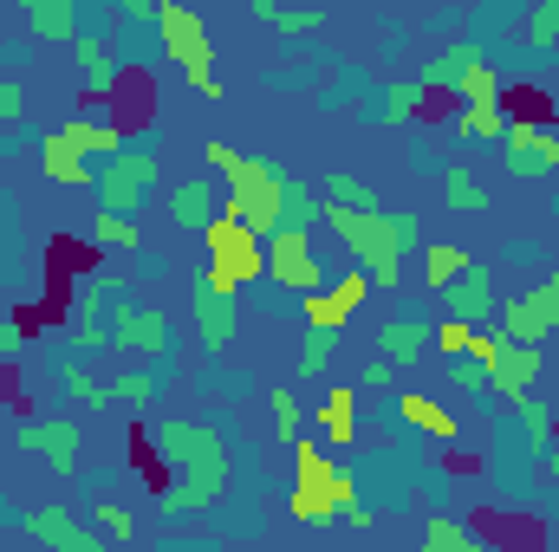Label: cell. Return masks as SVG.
I'll return each mask as SVG.
<instances>
[{"label": "cell", "instance_id": "1", "mask_svg": "<svg viewBox=\"0 0 559 552\" xmlns=\"http://www.w3.org/2000/svg\"><path fill=\"white\" fill-rule=\"evenodd\" d=\"M150 448L163 455L169 475H156V507L169 520H189V514H209L222 494H228V442L195 422V416H163L150 422Z\"/></svg>", "mask_w": 559, "mask_h": 552}, {"label": "cell", "instance_id": "2", "mask_svg": "<svg viewBox=\"0 0 559 552\" xmlns=\"http://www.w3.org/2000/svg\"><path fill=\"white\" fill-rule=\"evenodd\" d=\"M319 221L345 241V254L358 261V274H371L378 292H397V286H404V254L423 248V215L417 208L352 215V208H325V202H319Z\"/></svg>", "mask_w": 559, "mask_h": 552}, {"label": "cell", "instance_id": "3", "mask_svg": "<svg viewBox=\"0 0 559 552\" xmlns=\"http://www.w3.org/2000/svg\"><path fill=\"white\" fill-rule=\"evenodd\" d=\"M358 475L352 468H332L325 442L319 435H299L293 442V488H286V514L299 527H332L345 514H358Z\"/></svg>", "mask_w": 559, "mask_h": 552}, {"label": "cell", "instance_id": "4", "mask_svg": "<svg viewBox=\"0 0 559 552\" xmlns=\"http://www.w3.org/2000/svg\"><path fill=\"white\" fill-rule=\"evenodd\" d=\"M150 26H156V46H163V59L182 72V85H189L195 98L222 105V72H215V33H209V20H202L195 7H176V0H163Z\"/></svg>", "mask_w": 559, "mask_h": 552}, {"label": "cell", "instance_id": "5", "mask_svg": "<svg viewBox=\"0 0 559 552\" xmlns=\"http://www.w3.org/2000/svg\"><path fill=\"white\" fill-rule=\"evenodd\" d=\"M202 248H209V267H202V279L215 286V292H241V286H254V279H267V241L254 235V228H241L228 208L202 228Z\"/></svg>", "mask_w": 559, "mask_h": 552}, {"label": "cell", "instance_id": "6", "mask_svg": "<svg viewBox=\"0 0 559 552\" xmlns=\"http://www.w3.org/2000/svg\"><path fill=\"white\" fill-rule=\"evenodd\" d=\"M280 163H261V156H241L235 163V176H228V215L241 221V228H254L261 241H274L280 235Z\"/></svg>", "mask_w": 559, "mask_h": 552}, {"label": "cell", "instance_id": "7", "mask_svg": "<svg viewBox=\"0 0 559 552\" xmlns=\"http://www.w3.org/2000/svg\"><path fill=\"white\" fill-rule=\"evenodd\" d=\"M495 332H501L508 345H527V351H540V345L559 332V279H540V286L514 292V299L495 312Z\"/></svg>", "mask_w": 559, "mask_h": 552}, {"label": "cell", "instance_id": "8", "mask_svg": "<svg viewBox=\"0 0 559 552\" xmlns=\"http://www.w3.org/2000/svg\"><path fill=\"white\" fill-rule=\"evenodd\" d=\"M150 182H156V156L124 143V156H111V163L98 169V215H124V221H138Z\"/></svg>", "mask_w": 559, "mask_h": 552}, {"label": "cell", "instance_id": "9", "mask_svg": "<svg viewBox=\"0 0 559 552\" xmlns=\"http://www.w3.org/2000/svg\"><path fill=\"white\" fill-rule=\"evenodd\" d=\"M501 163L514 182H547L559 169V131L554 124H534V118H508V137H501Z\"/></svg>", "mask_w": 559, "mask_h": 552}, {"label": "cell", "instance_id": "10", "mask_svg": "<svg viewBox=\"0 0 559 552\" xmlns=\"http://www.w3.org/2000/svg\"><path fill=\"white\" fill-rule=\"evenodd\" d=\"M13 442L26 448V455H46V468L52 475H79V455H85V429L72 422V416H39V422H20L13 429Z\"/></svg>", "mask_w": 559, "mask_h": 552}, {"label": "cell", "instance_id": "11", "mask_svg": "<svg viewBox=\"0 0 559 552\" xmlns=\"http://www.w3.org/2000/svg\"><path fill=\"white\" fill-rule=\"evenodd\" d=\"M20 527L39 540L46 552H111V540L105 533H92L72 507H59V501H39V507H26L20 514Z\"/></svg>", "mask_w": 559, "mask_h": 552}, {"label": "cell", "instance_id": "12", "mask_svg": "<svg viewBox=\"0 0 559 552\" xmlns=\"http://www.w3.org/2000/svg\"><path fill=\"white\" fill-rule=\"evenodd\" d=\"M267 279H274L280 292H299V299L325 292L319 254H312V235H293V228H280L274 241H267Z\"/></svg>", "mask_w": 559, "mask_h": 552}, {"label": "cell", "instance_id": "13", "mask_svg": "<svg viewBox=\"0 0 559 552\" xmlns=\"http://www.w3.org/2000/svg\"><path fill=\"white\" fill-rule=\"evenodd\" d=\"M111 345L118 351H143V358H169V319L156 305H143L131 292L111 299Z\"/></svg>", "mask_w": 559, "mask_h": 552}, {"label": "cell", "instance_id": "14", "mask_svg": "<svg viewBox=\"0 0 559 552\" xmlns=\"http://www.w3.org/2000/svg\"><path fill=\"white\" fill-rule=\"evenodd\" d=\"M189 312H195V338H202V351L222 358V351L235 345V332H241V305L195 274V286H189Z\"/></svg>", "mask_w": 559, "mask_h": 552}, {"label": "cell", "instance_id": "15", "mask_svg": "<svg viewBox=\"0 0 559 552\" xmlns=\"http://www.w3.org/2000/svg\"><path fill=\"white\" fill-rule=\"evenodd\" d=\"M72 65H79V92H85V105H105V98L118 92V79H124V59H118L98 33H85V39L72 46Z\"/></svg>", "mask_w": 559, "mask_h": 552}, {"label": "cell", "instance_id": "16", "mask_svg": "<svg viewBox=\"0 0 559 552\" xmlns=\"http://www.w3.org/2000/svg\"><path fill=\"white\" fill-rule=\"evenodd\" d=\"M488 312H501V299H495V279H488V267L475 261L468 274L455 279L449 292H442V319H462V325H488Z\"/></svg>", "mask_w": 559, "mask_h": 552}, {"label": "cell", "instance_id": "17", "mask_svg": "<svg viewBox=\"0 0 559 552\" xmlns=\"http://www.w3.org/2000/svg\"><path fill=\"white\" fill-rule=\"evenodd\" d=\"M306 416H312V429H319L325 448H352L358 442V384H332L319 397V410H306Z\"/></svg>", "mask_w": 559, "mask_h": 552}, {"label": "cell", "instance_id": "18", "mask_svg": "<svg viewBox=\"0 0 559 552\" xmlns=\"http://www.w3.org/2000/svg\"><path fill=\"white\" fill-rule=\"evenodd\" d=\"M26 33L39 46H79L85 39V13L72 0H26Z\"/></svg>", "mask_w": 559, "mask_h": 552}, {"label": "cell", "instance_id": "19", "mask_svg": "<svg viewBox=\"0 0 559 552\" xmlns=\"http://www.w3.org/2000/svg\"><path fill=\"white\" fill-rule=\"evenodd\" d=\"M215 215H222V189H215L209 176H189V182H176V189H169V221H176V228L202 235Z\"/></svg>", "mask_w": 559, "mask_h": 552}, {"label": "cell", "instance_id": "20", "mask_svg": "<svg viewBox=\"0 0 559 552\" xmlns=\"http://www.w3.org/2000/svg\"><path fill=\"white\" fill-rule=\"evenodd\" d=\"M397 416H404V429L423 435V442H462V422L442 410L436 397H423V391H397Z\"/></svg>", "mask_w": 559, "mask_h": 552}, {"label": "cell", "instance_id": "21", "mask_svg": "<svg viewBox=\"0 0 559 552\" xmlns=\"http://www.w3.org/2000/svg\"><path fill=\"white\" fill-rule=\"evenodd\" d=\"M39 176H46L52 189H92V182H98V176H92V163L59 137V131H46V137H39Z\"/></svg>", "mask_w": 559, "mask_h": 552}, {"label": "cell", "instance_id": "22", "mask_svg": "<svg viewBox=\"0 0 559 552\" xmlns=\"http://www.w3.org/2000/svg\"><path fill=\"white\" fill-rule=\"evenodd\" d=\"M429 325H436V319H384V325H378V358H384L391 371H411L423 358V345H429Z\"/></svg>", "mask_w": 559, "mask_h": 552}, {"label": "cell", "instance_id": "23", "mask_svg": "<svg viewBox=\"0 0 559 552\" xmlns=\"http://www.w3.org/2000/svg\"><path fill=\"white\" fill-rule=\"evenodd\" d=\"M455 105H501V79L481 46L462 39V72H455Z\"/></svg>", "mask_w": 559, "mask_h": 552}, {"label": "cell", "instance_id": "24", "mask_svg": "<svg viewBox=\"0 0 559 552\" xmlns=\"http://www.w3.org/2000/svg\"><path fill=\"white\" fill-rule=\"evenodd\" d=\"M534 384H540V351L508 345V351H501V364H495V397L527 404V397H534Z\"/></svg>", "mask_w": 559, "mask_h": 552}, {"label": "cell", "instance_id": "25", "mask_svg": "<svg viewBox=\"0 0 559 552\" xmlns=\"http://www.w3.org/2000/svg\"><path fill=\"white\" fill-rule=\"evenodd\" d=\"M59 137L72 143L79 156H105V163H111V156H124V131H118V124H105V118H85V111H79V118H66V124H59Z\"/></svg>", "mask_w": 559, "mask_h": 552}, {"label": "cell", "instance_id": "26", "mask_svg": "<svg viewBox=\"0 0 559 552\" xmlns=\"http://www.w3.org/2000/svg\"><path fill=\"white\" fill-rule=\"evenodd\" d=\"M468 267H475V254H468V248H455V241H429L417 274H423V286H429V292H449V286L468 274Z\"/></svg>", "mask_w": 559, "mask_h": 552}, {"label": "cell", "instance_id": "27", "mask_svg": "<svg viewBox=\"0 0 559 552\" xmlns=\"http://www.w3.org/2000/svg\"><path fill=\"white\" fill-rule=\"evenodd\" d=\"M319 202H325V208H352V215H378V208H384L378 189H371L365 176H345V169H332V176L319 182Z\"/></svg>", "mask_w": 559, "mask_h": 552}, {"label": "cell", "instance_id": "28", "mask_svg": "<svg viewBox=\"0 0 559 552\" xmlns=\"http://www.w3.org/2000/svg\"><path fill=\"white\" fill-rule=\"evenodd\" d=\"M312 221H319V189H306V182L286 169V176H280V228L312 235Z\"/></svg>", "mask_w": 559, "mask_h": 552}, {"label": "cell", "instance_id": "29", "mask_svg": "<svg viewBox=\"0 0 559 552\" xmlns=\"http://www.w3.org/2000/svg\"><path fill=\"white\" fill-rule=\"evenodd\" d=\"M384 131H397V124H411V118H423V85L417 79H391L384 92H378V111H371Z\"/></svg>", "mask_w": 559, "mask_h": 552}, {"label": "cell", "instance_id": "30", "mask_svg": "<svg viewBox=\"0 0 559 552\" xmlns=\"http://www.w3.org/2000/svg\"><path fill=\"white\" fill-rule=\"evenodd\" d=\"M455 137L468 143H501L508 137V105H455Z\"/></svg>", "mask_w": 559, "mask_h": 552}, {"label": "cell", "instance_id": "31", "mask_svg": "<svg viewBox=\"0 0 559 552\" xmlns=\"http://www.w3.org/2000/svg\"><path fill=\"white\" fill-rule=\"evenodd\" d=\"M92 248L98 254H143V228L124 215H92Z\"/></svg>", "mask_w": 559, "mask_h": 552}, {"label": "cell", "instance_id": "32", "mask_svg": "<svg viewBox=\"0 0 559 552\" xmlns=\"http://www.w3.org/2000/svg\"><path fill=\"white\" fill-rule=\"evenodd\" d=\"M417 552H488V547H481V540H475L462 520H449V514H429V520H423V547H417Z\"/></svg>", "mask_w": 559, "mask_h": 552}, {"label": "cell", "instance_id": "33", "mask_svg": "<svg viewBox=\"0 0 559 552\" xmlns=\"http://www.w3.org/2000/svg\"><path fill=\"white\" fill-rule=\"evenodd\" d=\"M442 202H449L455 215H481V208H488V189H481L462 163H449V169H442Z\"/></svg>", "mask_w": 559, "mask_h": 552}, {"label": "cell", "instance_id": "34", "mask_svg": "<svg viewBox=\"0 0 559 552\" xmlns=\"http://www.w3.org/2000/svg\"><path fill=\"white\" fill-rule=\"evenodd\" d=\"M254 20L280 26V33H319L325 26V7H274V0H254Z\"/></svg>", "mask_w": 559, "mask_h": 552}, {"label": "cell", "instance_id": "35", "mask_svg": "<svg viewBox=\"0 0 559 552\" xmlns=\"http://www.w3.org/2000/svg\"><path fill=\"white\" fill-rule=\"evenodd\" d=\"M521 429H527V448L547 455V448L559 442V410L547 404V397H527V404H521Z\"/></svg>", "mask_w": 559, "mask_h": 552}, {"label": "cell", "instance_id": "36", "mask_svg": "<svg viewBox=\"0 0 559 552\" xmlns=\"http://www.w3.org/2000/svg\"><path fill=\"white\" fill-rule=\"evenodd\" d=\"M59 384H66V391H72V397H79L85 410H105V404H111V384H98V377H92L85 364H72V351L59 358Z\"/></svg>", "mask_w": 559, "mask_h": 552}, {"label": "cell", "instance_id": "37", "mask_svg": "<svg viewBox=\"0 0 559 552\" xmlns=\"http://www.w3.org/2000/svg\"><path fill=\"white\" fill-rule=\"evenodd\" d=\"M156 384H163L156 371H138V364H131V371H118V384H111V404H131V410H150V404H156Z\"/></svg>", "mask_w": 559, "mask_h": 552}, {"label": "cell", "instance_id": "38", "mask_svg": "<svg viewBox=\"0 0 559 552\" xmlns=\"http://www.w3.org/2000/svg\"><path fill=\"white\" fill-rule=\"evenodd\" d=\"M371 292H378V286H371V274H358V267L332 279V305H338L345 319H352V312H365V305H371Z\"/></svg>", "mask_w": 559, "mask_h": 552}, {"label": "cell", "instance_id": "39", "mask_svg": "<svg viewBox=\"0 0 559 552\" xmlns=\"http://www.w3.org/2000/svg\"><path fill=\"white\" fill-rule=\"evenodd\" d=\"M332 351H338V338L306 332V338H299V364H293V371H299V377H325V371H332Z\"/></svg>", "mask_w": 559, "mask_h": 552}, {"label": "cell", "instance_id": "40", "mask_svg": "<svg viewBox=\"0 0 559 552\" xmlns=\"http://www.w3.org/2000/svg\"><path fill=\"white\" fill-rule=\"evenodd\" d=\"M267 410H274L280 442H299V422H306V410H299V397H293L286 384H274V391H267Z\"/></svg>", "mask_w": 559, "mask_h": 552}, {"label": "cell", "instance_id": "41", "mask_svg": "<svg viewBox=\"0 0 559 552\" xmlns=\"http://www.w3.org/2000/svg\"><path fill=\"white\" fill-rule=\"evenodd\" d=\"M468 338H475V325H462V319H436L429 325V345L455 364V358H468Z\"/></svg>", "mask_w": 559, "mask_h": 552}, {"label": "cell", "instance_id": "42", "mask_svg": "<svg viewBox=\"0 0 559 552\" xmlns=\"http://www.w3.org/2000/svg\"><path fill=\"white\" fill-rule=\"evenodd\" d=\"M92 520L105 527V540H111V547H131V540H138V520H131V507H118V501H98V507H92Z\"/></svg>", "mask_w": 559, "mask_h": 552}, {"label": "cell", "instance_id": "43", "mask_svg": "<svg viewBox=\"0 0 559 552\" xmlns=\"http://www.w3.org/2000/svg\"><path fill=\"white\" fill-rule=\"evenodd\" d=\"M345 325H352V319L332 305V292H312V299H306V332H325V338H338Z\"/></svg>", "mask_w": 559, "mask_h": 552}, {"label": "cell", "instance_id": "44", "mask_svg": "<svg viewBox=\"0 0 559 552\" xmlns=\"http://www.w3.org/2000/svg\"><path fill=\"white\" fill-rule=\"evenodd\" d=\"M449 384H455L462 397H488V391H495V371L475 364V358H455V364H449Z\"/></svg>", "mask_w": 559, "mask_h": 552}, {"label": "cell", "instance_id": "45", "mask_svg": "<svg viewBox=\"0 0 559 552\" xmlns=\"http://www.w3.org/2000/svg\"><path fill=\"white\" fill-rule=\"evenodd\" d=\"M527 46H540V52L559 46V0H540V7L527 13Z\"/></svg>", "mask_w": 559, "mask_h": 552}, {"label": "cell", "instance_id": "46", "mask_svg": "<svg viewBox=\"0 0 559 552\" xmlns=\"http://www.w3.org/2000/svg\"><path fill=\"white\" fill-rule=\"evenodd\" d=\"M501 351H508V338H501V332H495V325H481V332H475V338H468V358H475V364H488V371H495V364H501Z\"/></svg>", "mask_w": 559, "mask_h": 552}, {"label": "cell", "instance_id": "47", "mask_svg": "<svg viewBox=\"0 0 559 552\" xmlns=\"http://www.w3.org/2000/svg\"><path fill=\"white\" fill-rule=\"evenodd\" d=\"M202 163H209L215 176H235V163H241V149H235V143H222V137H209V143H202Z\"/></svg>", "mask_w": 559, "mask_h": 552}, {"label": "cell", "instance_id": "48", "mask_svg": "<svg viewBox=\"0 0 559 552\" xmlns=\"http://www.w3.org/2000/svg\"><path fill=\"white\" fill-rule=\"evenodd\" d=\"M26 118V92H20V79H7L0 85V124H20Z\"/></svg>", "mask_w": 559, "mask_h": 552}, {"label": "cell", "instance_id": "49", "mask_svg": "<svg viewBox=\"0 0 559 552\" xmlns=\"http://www.w3.org/2000/svg\"><path fill=\"white\" fill-rule=\"evenodd\" d=\"M391 384H397V371H391V364H384V358H378V364H365V371H358V391H391Z\"/></svg>", "mask_w": 559, "mask_h": 552}, {"label": "cell", "instance_id": "50", "mask_svg": "<svg viewBox=\"0 0 559 552\" xmlns=\"http://www.w3.org/2000/svg\"><path fill=\"white\" fill-rule=\"evenodd\" d=\"M20 345H26V332H20V319H13V312H0V358H13Z\"/></svg>", "mask_w": 559, "mask_h": 552}, {"label": "cell", "instance_id": "51", "mask_svg": "<svg viewBox=\"0 0 559 552\" xmlns=\"http://www.w3.org/2000/svg\"><path fill=\"white\" fill-rule=\"evenodd\" d=\"M345 527H352V533H371V527H378V514H371V507H358V514H345Z\"/></svg>", "mask_w": 559, "mask_h": 552}, {"label": "cell", "instance_id": "52", "mask_svg": "<svg viewBox=\"0 0 559 552\" xmlns=\"http://www.w3.org/2000/svg\"><path fill=\"white\" fill-rule=\"evenodd\" d=\"M540 468H547V481H559V442L547 448V455H540Z\"/></svg>", "mask_w": 559, "mask_h": 552}, {"label": "cell", "instance_id": "53", "mask_svg": "<svg viewBox=\"0 0 559 552\" xmlns=\"http://www.w3.org/2000/svg\"><path fill=\"white\" fill-rule=\"evenodd\" d=\"M163 552H222V547H189V540H163Z\"/></svg>", "mask_w": 559, "mask_h": 552}, {"label": "cell", "instance_id": "54", "mask_svg": "<svg viewBox=\"0 0 559 552\" xmlns=\"http://www.w3.org/2000/svg\"><path fill=\"white\" fill-rule=\"evenodd\" d=\"M7 448H13V429H7V422H0V455H7Z\"/></svg>", "mask_w": 559, "mask_h": 552}, {"label": "cell", "instance_id": "55", "mask_svg": "<svg viewBox=\"0 0 559 552\" xmlns=\"http://www.w3.org/2000/svg\"><path fill=\"white\" fill-rule=\"evenodd\" d=\"M274 552H319V547H274Z\"/></svg>", "mask_w": 559, "mask_h": 552}, {"label": "cell", "instance_id": "56", "mask_svg": "<svg viewBox=\"0 0 559 552\" xmlns=\"http://www.w3.org/2000/svg\"><path fill=\"white\" fill-rule=\"evenodd\" d=\"M554 215H559V202H554Z\"/></svg>", "mask_w": 559, "mask_h": 552}]
</instances>
